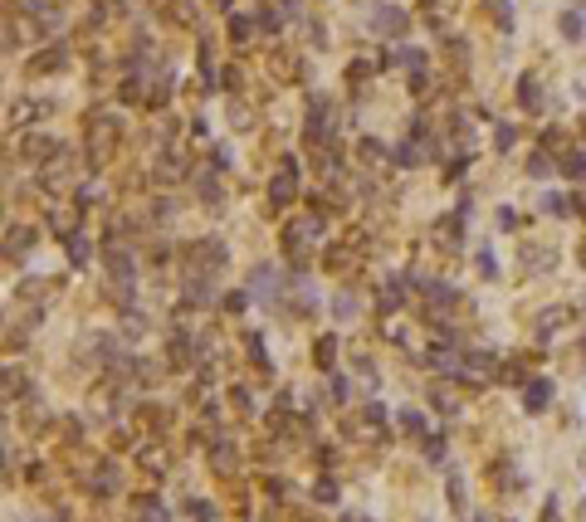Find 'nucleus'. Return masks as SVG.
<instances>
[{
    "mask_svg": "<svg viewBox=\"0 0 586 522\" xmlns=\"http://www.w3.org/2000/svg\"><path fill=\"white\" fill-rule=\"evenodd\" d=\"M323 239V220L318 215H298L289 229H284V244H289V254H303V249H313Z\"/></svg>",
    "mask_w": 586,
    "mask_h": 522,
    "instance_id": "1",
    "label": "nucleus"
},
{
    "mask_svg": "<svg viewBox=\"0 0 586 522\" xmlns=\"http://www.w3.org/2000/svg\"><path fill=\"white\" fill-rule=\"evenodd\" d=\"M401 29H410V15H405V10L382 5V10L372 15V34H401Z\"/></svg>",
    "mask_w": 586,
    "mask_h": 522,
    "instance_id": "2",
    "label": "nucleus"
},
{
    "mask_svg": "<svg viewBox=\"0 0 586 522\" xmlns=\"http://www.w3.org/2000/svg\"><path fill=\"white\" fill-rule=\"evenodd\" d=\"M523 406L538 415V410H547L552 406V381H542V376H533V381H523Z\"/></svg>",
    "mask_w": 586,
    "mask_h": 522,
    "instance_id": "3",
    "label": "nucleus"
},
{
    "mask_svg": "<svg viewBox=\"0 0 586 522\" xmlns=\"http://www.w3.org/2000/svg\"><path fill=\"white\" fill-rule=\"evenodd\" d=\"M274 283H279V274H274V269H264V264H259V269H254V274H249V298H264V303H269V298H274V293H279V288H274Z\"/></svg>",
    "mask_w": 586,
    "mask_h": 522,
    "instance_id": "4",
    "label": "nucleus"
},
{
    "mask_svg": "<svg viewBox=\"0 0 586 522\" xmlns=\"http://www.w3.org/2000/svg\"><path fill=\"white\" fill-rule=\"evenodd\" d=\"M293 196H298V171H279L274 186H269V201H274V206H289Z\"/></svg>",
    "mask_w": 586,
    "mask_h": 522,
    "instance_id": "5",
    "label": "nucleus"
},
{
    "mask_svg": "<svg viewBox=\"0 0 586 522\" xmlns=\"http://www.w3.org/2000/svg\"><path fill=\"white\" fill-rule=\"evenodd\" d=\"M552 264H557V254H552V249H542V244L523 249V269H528V274H547Z\"/></svg>",
    "mask_w": 586,
    "mask_h": 522,
    "instance_id": "6",
    "label": "nucleus"
},
{
    "mask_svg": "<svg viewBox=\"0 0 586 522\" xmlns=\"http://www.w3.org/2000/svg\"><path fill=\"white\" fill-rule=\"evenodd\" d=\"M562 322H572V313H567V308H547V313H538V337L547 342V337H552Z\"/></svg>",
    "mask_w": 586,
    "mask_h": 522,
    "instance_id": "7",
    "label": "nucleus"
},
{
    "mask_svg": "<svg viewBox=\"0 0 586 522\" xmlns=\"http://www.w3.org/2000/svg\"><path fill=\"white\" fill-rule=\"evenodd\" d=\"M30 25H34L39 34L59 29V15H54V5H30Z\"/></svg>",
    "mask_w": 586,
    "mask_h": 522,
    "instance_id": "8",
    "label": "nucleus"
},
{
    "mask_svg": "<svg viewBox=\"0 0 586 522\" xmlns=\"http://www.w3.org/2000/svg\"><path fill=\"white\" fill-rule=\"evenodd\" d=\"M518 103L528 107V112H542V88H538V79H523V83H518Z\"/></svg>",
    "mask_w": 586,
    "mask_h": 522,
    "instance_id": "9",
    "label": "nucleus"
},
{
    "mask_svg": "<svg viewBox=\"0 0 586 522\" xmlns=\"http://www.w3.org/2000/svg\"><path fill=\"white\" fill-rule=\"evenodd\" d=\"M430 366H435V371H460L464 361H460V352H450V347H435V352H430Z\"/></svg>",
    "mask_w": 586,
    "mask_h": 522,
    "instance_id": "10",
    "label": "nucleus"
},
{
    "mask_svg": "<svg viewBox=\"0 0 586 522\" xmlns=\"http://www.w3.org/2000/svg\"><path fill=\"white\" fill-rule=\"evenodd\" d=\"M108 269H112V279H117V283H127V279H132V259H127L122 249H112V254H108Z\"/></svg>",
    "mask_w": 586,
    "mask_h": 522,
    "instance_id": "11",
    "label": "nucleus"
},
{
    "mask_svg": "<svg viewBox=\"0 0 586 522\" xmlns=\"http://www.w3.org/2000/svg\"><path fill=\"white\" fill-rule=\"evenodd\" d=\"M582 29H586V10H567L562 15V34L567 39H582Z\"/></svg>",
    "mask_w": 586,
    "mask_h": 522,
    "instance_id": "12",
    "label": "nucleus"
},
{
    "mask_svg": "<svg viewBox=\"0 0 586 522\" xmlns=\"http://www.w3.org/2000/svg\"><path fill=\"white\" fill-rule=\"evenodd\" d=\"M396 59H401V64H405V69H410L415 79L425 74V54H420V49H396Z\"/></svg>",
    "mask_w": 586,
    "mask_h": 522,
    "instance_id": "13",
    "label": "nucleus"
},
{
    "mask_svg": "<svg viewBox=\"0 0 586 522\" xmlns=\"http://www.w3.org/2000/svg\"><path fill=\"white\" fill-rule=\"evenodd\" d=\"M528 176H538V181H542V176H552V161H547V152H542V147L528 156Z\"/></svg>",
    "mask_w": 586,
    "mask_h": 522,
    "instance_id": "14",
    "label": "nucleus"
},
{
    "mask_svg": "<svg viewBox=\"0 0 586 522\" xmlns=\"http://www.w3.org/2000/svg\"><path fill=\"white\" fill-rule=\"evenodd\" d=\"M137 513H142V522H167V508H162L157 498H142V503H137Z\"/></svg>",
    "mask_w": 586,
    "mask_h": 522,
    "instance_id": "15",
    "label": "nucleus"
},
{
    "mask_svg": "<svg viewBox=\"0 0 586 522\" xmlns=\"http://www.w3.org/2000/svg\"><path fill=\"white\" fill-rule=\"evenodd\" d=\"M542 210H547V215H577V201H567V196H547Z\"/></svg>",
    "mask_w": 586,
    "mask_h": 522,
    "instance_id": "16",
    "label": "nucleus"
},
{
    "mask_svg": "<svg viewBox=\"0 0 586 522\" xmlns=\"http://www.w3.org/2000/svg\"><path fill=\"white\" fill-rule=\"evenodd\" d=\"M112 488H117V474H112V469L103 464V469L93 474V493H112Z\"/></svg>",
    "mask_w": 586,
    "mask_h": 522,
    "instance_id": "17",
    "label": "nucleus"
},
{
    "mask_svg": "<svg viewBox=\"0 0 586 522\" xmlns=\"http://www.w3.org/2000/svg\"><path fill=\"white\" fill-rule=\"evenodd\" d=\"M401 429L405 434H425V415L420 410H401Z\"/></svg>",
    "mask_w": 586,
    "mask_h": 522,
    "instance_id": "18",
    "label": "nucleus"
},
{
    "mask_svg": "<svg viewBox=\"0 0 586 522\" xmlns=\"http://www.w3.org/2000/svg\"><path fill=\"white\" fill-rule=\"evenodd\" d=\"M313 352H318V366H332V361H337V342H332V337H323Z\"/></svg>",
    "mask_w": 586,
    "mask_h": 522,
    "instance_id": "19",
    "label": "nucleus"
},
{
    "mask_svg": "<svg viewBox=\"0 0 586 522\" xmlns=\"http://www.w3.org/2000/svg\"><path fill=\"white\" fill-rule=\"evenodd\" d=\"M396 303H401V279H391L386 288H382V313H391Z\"/></svg>",
    "mask_w": 586,
    "mask_h": 522,
    "instance_id": "20",
    "label": "nucleus"
},
{
    "mask_svg": "<svg viewBox=\"0 0 586 522\" xmlns=\"http://www.w3.org/2000/svg\"><path fill=\"white\" fill-rule=\"evenodd\" d=\"M30 239H34L30 229H10V239H5V244H10V259H15V254H25V244H30Z\"/></svg>",
    "mask_w": 586,
    "mask_h": 522,
    "instance_id": "21",
    "label": "nucleus"
},
{
    "mask_svg": "<svg viewBox=\"0 0 586 522\" xmlns=\"http://www.w3.org/2000/svg\"><path fill=\"white\" fill-rule=\"evenodd\" d=\"M313 498H318V503H337V483H332V479H318Z\"/></svg>",
    "mask_w": 586,
    "mask_h": 522,
    "instance_id": "22",
    "label": "nucleus"
},
{
    "mask_svg": "<svg viewBox=\"0 0 586 522\" xmlns=\"http://www.w3.org/2000/svg\"><path fill=\"white\" fill-rule=\"evenodd\" d=\"M562 176H572V181L582 176V156H577V152H567V156H562Z\"/></svg>",
    "mask_w": 586,
    "mask_h": 522,
    "instance_id": "23",
    "label": "nucleus"
},
{
    "mask_svg": "<svg viewBox=\"0 0 586 522\" xmlns=\"http://www.w3.org/2000/svg\"><path fill=\"white\" fill-rule=\"evenodd\" d=\"M69 259L84 269V264H89V244H84V239H69Z\"/></svg>",
    "mask_w": 586,
    "mask_h": 522,
    "instance_id": "24",
    "label": "nucleus"
},
{
    "mask_svg": "<svg viewBox=\"0 0 586 522\" xmlns=\"http://www.w3.org/2000/svg\"><path fill=\"white\" fill-rule=\"evenodd\" d=\"M469 366L474 371H493V352H469Z\"/></svg>",
    "mask_w": 586,
    "mask_h": 522,
    "instance_id": "25",
    "label": "nucleus"
},
{
    "mask_svg": "<svg viewBox=\"0 0 586 522\" xmlns=\"http://www.w3.org/2000/svg\"><path fill=\"white\" fill-rule=\"evenodd\" d=\"M230 34H235V39H249V15H235V20H230Z\"/></svg>",
    "mask_w": 586,
    "mask_h": 522,
    "instance_id": "26",
    "label": "nucleus"
},
{
    "mask_svg": "<svg viewBox=\"0 0 586 522\" xmlns=\"http://www.w3.org/2000/svg\"><path fill=\"white\" fill-rule=\"evenodd\" d=\"M245 303H249V293H230V298H225V308H230V313H240Z\"/></svg>",
    "mask_w": 586,
    "mask_h": 522,
    "instance_id": "27",
    "label": "nucleus"
},
{
    "mask_svg": "<svg viewBox=\"0 0 586 522\" xmlns=\"http://www.w3.org/2000/svg\"><path fill=\"white\" fill-rule=\"evenodd\" d=\"M479 274H488V279L498 274V264H493V254H479Z\"/></svg>",
    "mask_w": 586,
    "mask_h": 522,
    "instance_id": "28",
    "label": "nucleus"
},
{
    "mask_svg": "<svg viewBox=\"0 0 586 522\" xmlns=\"http://www.w3.org/2000/svg\"><path fill=\"white\" fill-rule=\"evenodd\" d=\"M542 522H557V503H547V508H542Z\"/></svg>",
    "mask_w": 586,
    "mask_h": 522,
    "instance_id": "29",
    "label": "nucleus"
}]
</instances>
